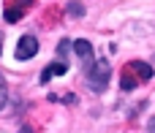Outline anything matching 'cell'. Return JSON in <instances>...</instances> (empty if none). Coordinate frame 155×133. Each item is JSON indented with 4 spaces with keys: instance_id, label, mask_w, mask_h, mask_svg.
I'll list each match as a JSON object with an SVG mask.
<instances>
[{
    "instance_id": "obj_1",
    "label": "cell",
    "mask_w": 155,
    "mask_h": 133,
    "mask_svg": "<svg viewBox=\"0 0 155 133\" xmlns=\"http://www.w3.org/2000/svg\"><path fill=\"white\" fill-rule=\"evenodd\" d=\"M109 76H112V68L106 60H95L93 68H87V84L93 92H104L106 84H109Z\"/></svg>"
},
{
    "instance_id": "obj_2",
    "label": "cell",
    "mask_w": 155,
    "mask_h": 133,
    "mask_svg": "<svg viewBox=\"0 0 155 133\" xmlns=\"http://www.w3.org/2000/svg\"><path fill=\"white\" fill-rule=\"evenodd\" d=\"M30 8H33V0H8L3 5V19L5 22H19Z\"/></svg>"
},
{
    "instance_id": "obj_3",
    "label": "cell",
    "mask_w": 155,
    "mask_h": 133,
    "mask_svg": "<svg viewBox=\"0 0 155 133\" xmlns=\"http://www.w3.org/2000/svg\"><path fill=\"white\" fill-rule=\"evenodd\" d=\"M35 54H38V38H35V35H22L19 44H16L14 57H16V60H33Z\"/></svg>"
},
{
    "instance_id": "obj_4",
    "label": "cell",
    "mask_w": 155,
    "mask_h": 133,
    "mask_svg": "<svg viewBox=\"0 0 155 133\" xmlns=\"http://www.w3.org/2000/svg\"><path fill=\"white\" fill-rule=\"evenodd\" d=\"M125 68H128V71H131L139 82H150V79L155 76V68L150 65V63H144V60H131Z\"/></svg>"
},
{
    "instance_id": "obj_5",
    "label": "cell",
    "mask_w": 155,
    "mask_h": 133,
    "mask_svg": "<svg viewBox=\"0 0 155 133\" xmlns=\"http://www.w3.org/2000/svg\"><path fill=\"white\" fill-rule=\"evenodd\" d=\"M74 52L82 57V63H84V68H93V44L87 41V38H79V41H74Z\"/></svg>"
},
{
    "instance_id": "obj_6",
    "label": "cell",
    "mask_w": 155,
    "mask_h": 133,
    "mask_svg": "<svg viewBox=\"0 0 155 133\" xmlns=\"http://www.w3.org/2000/svg\"><path fill=\"white\" fill-rule=\"evenodd\" d=\"M63 73H68V65H65V63H60V60H54L52 65H46V68H44V73H41V84H46L52 76H63Z\"/></svg>"
},
{
    "instance_id": "obj_7",
    "label": "cell",
    "mask_w": 155,
    "mask_h": 133,
    "mask_svg": "<svg viewBox=\"0 0 155 133\" xmlns=\"http://www.w3.org/2000/svg\"><path fill=\"white\" fill-rule=\"evenodd\" d=\"M136 84H139V79H136V76H134V73H131L128 68H123V76H120V87H123L125 92H131V90H134Z\"/></svg>"
},
{
    "instance_id": "obj_8",
    "label": "cell",
    "mask_w": 155,
    "mask_h": 133,
    "mask_svg": "<svg viewBox=\"0 0 155 133\" xmlns=\"http://www.w3.org/2000/svg\"><path fill=\"white\" fill-rule=\"evenodd\" d=\"M5 98H8V84H5V79H3V73H0V112H3V106H5Z\"/></svg>"
},
{
    "instance_id": "obj_9",
    "label": "cell",
    "mask_w": 155,
    "mask_h": 133,
    "mask_svg": "<svg viewBox=\"0 0 155 133\" xmlns=\"http://www.w3.org/2000/svg\"><path fill=\"white\" fill-rule=\"evenodd\" d=\"M68 11H71L74 16H82V14H84V8H82V5H79L76 0H71V3H68Z\"/></svg>"
},
{
    "instance_id": "obj_10",
    "label": "cell",
    "mask_w": 155,
    "mask_h": 133,
    "mask_svg": "<svg viewBox=\"0 0 155 133\" xmlns=\"http://www.w3.org/2000/svg\"><path fill=\"white\" fill-rule=\"evenodd\" d=\"M147 133H155V117L150 120V122H147Z\"/></svg>"
}]
</instances>
